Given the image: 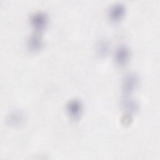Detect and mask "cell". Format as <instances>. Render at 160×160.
I'll list each match as a JSON object with an SVG mask.
<instances>
[{
    "label": "cell",
    "mask_w": 160,
    "mask_h": 160,
    "mask_svg": "<svg viewBox=\"0 0 160 160\" xmlns=\"http://www.w3.org/2000/svg\"><path fill=\"white\" fill-rule=\"evenodd\" d=\"M30 22L34 30L37 32H41L43 31L47 26V15L42 11L35 12L31 16Z\"/></svg>",
    "instance_id": "cell-1"
},
{
    "label": "cell",
    "mask_w": 160,
    "mask_h": 160,
    "mask_svg": "<svg viewBox=\"0 0 160 160\" xmlns=\"http://www.w3.org/2000/svg\"><path fill=\"white\" fill-rule=\"evenodd\" d=\"M139 84L138 76L133 72L127 74L122 79V89L125 94L133 92Z\"/></svg>",
    "instance_id": "cell-2"
},
{
    "label": "cell",
    "mask_w": 160,
    "mask_h": 160,
    "mask_svg": "<svg viewBox=\"0 0 160 160\" xmlns=\"http://www.w3.org/2000/svg\"><path fill=\"white\" fill-rule=\"evenodd\" d=\"M129 58L130 51L126 46L122 45L116 49L114 54V60L117 64L119 66L126 64Z\"/></svg>",
    "instance_id": "cell-3"
},
{
    "label": "cell",
    "mask_w": 160,
    "mask_h": 160,
    "mask_svg": "<svg viewBox=\"0 0 160 160\" xmlns=\"http://www.w3.org/2000/svg\"><path fill=\"white\" fill-rule=\"evenodd\" d=\"M126 8L122 3H116L113 4L109 11V16L113 21L121 20L125 14Z\"/></svg>",
    "instance_id": "cell-4"
},
{
    "label": "cell",
    "mask_w": 160,
    "mask_h": 160,
    "mask_svg": "<svg viewBox=\"0 0 160 160\" xmlns=\"http://www.w3.org/2000/svg\"><path fill=\"white\" fill-rule=\"evenodd\" d=\"M67 111L71 118L77 119L79 118L82 111V105L78 99H72L67 104Z\"/></svg>",
    "instance_id": "cell-5"
},
{
    "label": "cell",
    "mask_w": 160,
    "mask_h": 160,
    "mask_svg": "<svg viewBox=\"0 0 160 160\" xmlns=\"http://www.w3.org/2000/svg\"><path fill=\"white\" fill-rule=\"evenodd\" d=\"M27 46L29 50L32 52L38 51L42 49L43 46V41L39 35H31L28 39Z\"/></svg>",
    "instance_id": "cell-6"
},
{
    "label": "cell",
    "mask_w": 160,
    "mask_h": 160,
    "mask_svg": "<svg viewBox=\"0 0 160 160\" xmlns=\"http://www.w3.org/2000/svg\"><path fill=\"white\" fill-rule=\"evenodd\" d=\"M122 108L126 111L127 114H131L137 112L139 109V104L136 101L129 98H125L121 102Z\"/></svg>",
    "instance_id": "cell-7"
},
{
    "label": "cell",
    "mask_w": 160,
    "mask_h": 160,
    "mask_svg": "<svg viewBox=\"0 0 160 160\" xmlns=\"http://www.w3.org/2000/svg\"><path fill=\"white\" fill-rule=\"evenodd\" d=\"M24 120V115L21 111L15 110L12 111L8 116L7 121L10 125L19 126Z\"/></svg>",
    "instance_id": "cell-8"
},
{
    "label": "cell",
    "mask_w": 160,
    "mask_h": 160,
    "mask_svg": "<svg viewBox=\"0 0 160 160\" xmlns=\"http://www.w3.org/2000/svg\"><path fill=\"white\" fill-rule=\"evenodd\" d=\"M96 51L98 54L100 56H104L109 51V45L108 42L105 39H101L96 44Z\"/></svg>",
    "instance_id": "cell-9"
}]
</instances>
